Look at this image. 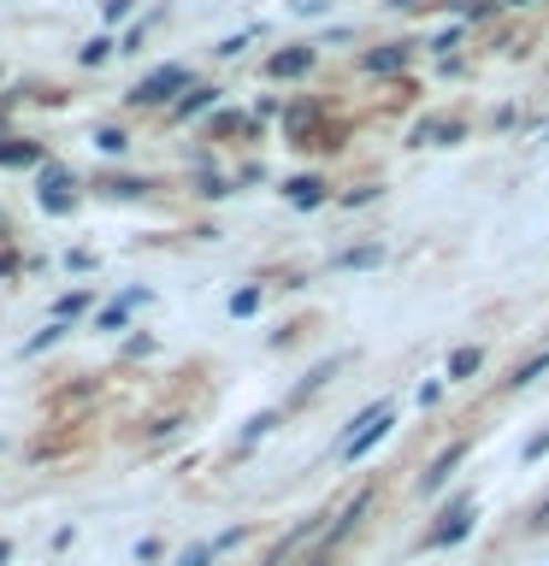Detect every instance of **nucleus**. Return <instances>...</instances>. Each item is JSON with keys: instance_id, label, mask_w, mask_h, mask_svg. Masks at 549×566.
<instances>
[{"instance_id": "f257e3e1", "label": "nucleus", "mask_w": 549, "mask_h": 566, "mask_svg": "<svg viewBox=\"0 0 549 566\" xmlns=\"http://www.w3.org/2000/svg\"><path fill=\"white\" fill-rule=\"evenodd\" d=\"M390 424H396V407L390 401H372L361 419H354V431L343 437V460H361V454H372L379 442L390 437Z\"/></svg>"}, {"instance_id": "f03ea898", "label": "nucleus", "mask_w": 549, "mask_h": 566, "mask_svg": "<svg viewBox=\"0 0 549 566\" xmlns=\"http://www.w3.org/2000/svg\"><path fill=\"white\" fill-rule=\"evenodd\" d=\"M189 88V71L184 65H159V71H148L136 88H131V106H166V101H177Z\"/></svg>"}, {"instance_id": "7ed1b4c3", "label": "nucleus", "mask_w": 549, "mask_h": 566, "mask_svg": "<svg viewBox=\"0 0 549 566\" xmlns=\"http://www.w3.org/2000/svg\"><path fill=\"white\" fill-rule=\"evenodd\" d=\"M414 65V42H379L361 53V71L366 77H402V71Z\"/></svg>"}, {"instance_id": "20e7f679", "label": "nucleus", "mask_w": 549, "mask_h": 566, "mask_svg": "<svg viewBox=\"0 0 549 566\" xmlns=\"http://www.w3.org/2000/svg\"><path fill=\"white\" fill-rule=\"evenodd\" d=\"M467 531H473V502L460 495L455 507H443V520L432 525V537H425V543H432V548H455L460 537H467Z\"/></svg>"}, {"instance_id": "39448f33", "label": "nucleus", "mask_w": 549, "mask_h": 566, "mask_svg": "<svg viewBox=\"0 0 549 566\" xmlns=\"http://www.w3.org/2000/svg\"><path fill=\"white\" fill-rule=\"evenodd\" d=\"M35 201H42V212H71V207H77L65 166H48V171H42V189H35Z\"/></svg>"}, {"instance_id": "423d86ee", "label": "nucleus", "mask_w": 549, "mask_h": 566, "mask_svg": "<svg viewBox=\"0 0 549 566\" xmlns=\"http://www.w3.org/2000/svg\"><path fill=\"white\" fill-rule=\"evenodd\" d=\"M460 136H467L460 118H425V124H414L407 142H414V148H449V142H460Z\"/></svg>"}, {"instance_id": "0eeeda50", "label": "nucleus", "mask_w": 549, "mask_h": 566, "mask_svg": "<svg viewBox=\"0 0 549 566\" xmlns=\"http://www.w3.org/2000/svg\"><path fill=\"white\" fill-rule=\"evenodd\" d=\"M319 65V53L313 48H283V53H272V60H266V77H308V71Z\"/></svg>"}, {"instance_id": "6e6552de", "label": "nucleus", "mask_w": 549, "mask_h": 566, "mask_svg": "<svg viewBox=\"0 0 549 566\" xmlns=\"http://www.w3.org/2000/svg\"><path fill=\"white\" fill-rule=\"evenodd\" d=\"M460 460H467V442H449V449H443V454L432 460V467H425L419 490H425V495H432V490H443V484H449V472L460 467Z\"/></svg>"}, {"instance_id": "1a4fd4ad", "label": "nucleus", "mask_w": 549, "mask_h": 566, "mask_svg": "<svg viewBox=\"0 0 549 566\" xmlns=\"http://www.w3.org/2000/svg\"><path fill=\"white\" fill-rule=\"evenodd\" d=\"M283 201H290V207H325V177H290V184H283Z\"/></svg>"}, {"instance_id": "9d476101", "label": "nucleus", "mask_w": 549, "mask_h": 566, "mask_svg": "<svg viewBox=\"0 0 549 566\" xmlns=\"http://www.w3.org/2000/svg\"><path fill=\"white\" fill-rule=\"evenodd\" d=\"M136 307H148V290H124V295L113 301V307H101L95 325H101V331H124V318H131Z\"/></svg>"}, {"instance_id": "9b49d317", "label": "nucleus", "mask_w": 549, "mask_h": 566, "mask_svg": "<svg viewBox=\"0 0 549 566\" xmlns=\"http://www.w3.org/2000/svg\"><path fill=\"white\" fill-rule=\"evenodd\" d=\"M213 101H219V88H207V83H189L184 95H177V106H172V113H177V118H201Z\"/></svg>"}, {"instance_id": "f8f14e48", "label": "nucleus", "mask_w": 549, "mask_h": 566, "mask_svg": "<svg viewBox=\"0 0 549 566\" xmlns=\"http://www.w3.org/2000/svg\"><path fill=\"white\" fill-rule=\"evenodd\" d=\"M366 507H372V490H361V495H354V502L343 507V520H336V525L325 531V548H331V543H343V537H349V531H354V525H361V513H366Z\"/></svg>"}, {"instance_id": "ddd939ff", "label": "nucleus", "mask_w": 549, "mask_h": 566, "mask_svg": "<svg viewBox=\"0 0 549 566\" xmlns=\"http://www.w3.org/2000/svg\"><path fill=\"white\" fill-rule=\"evenodd\" d=\"M478 366H485V348H455L449 366H443V378H449V384H467Z\"/></svg>"}, {"instance_id": "4468645a", "label": "nucleus", "mask_w": 549, "mask_h": 566, "mask_svg": "<svg viewBox=\"0 0 549 566\" xmlns=\"http://www.w3.org/2000/svg\"><path fill=\"white\" fill-rule=\"evenodd\" d=\"M336 265H343V272H372V265H384V248H379V242L343 248V254H336Z\"/></svg>"}, {"instance_id": "2eb2a0df", "label": "nucleus", "mask_w": 549, "mask_h": 566, "mask_svg": "<svg viewBox=\"0 0 549 566\" xmlns=\"http://www.w3.org/2000/svg\"><path fill=\"white\" fill-rule=\"evenodd\" d=\"M35 159H42L35 142H0V166H35Z\"/></svg>"}, {"instance_id": "dca6fc26", "label": "nucleus", "mask_w": 549, "mask_h": 566, "mask_svg": "<svg viewBox=\"0 0 549 566\" xmlns=\"http://www.w3.org/2000/svg\"><path fill=\"white\" fill-rule=\"evenodd\" d=\"M543 371H549V348H543V354H531L526 366H514V378H508V389H526V384H538Z\"/></svg>"}, {"instance_id": "f3484780", "label": "nucleus", "mask_w": 549, "mask_h": 566, "mask_svg": "<svg viewBox=\"0 0 549 566\" xmlns=\"http://www.w3.org/2000/svg\"><path fill=\"white\" fill-rule=\"evenodd\" d=\"M336 366H343V360H325V366H313V371H308V378H301V384H296V401H308V396H319V389H325V378H331V371H336Z\"/></svg>"}, {"instance_id": "a211bd4d", "label": "nucleus", "mask_w": 549, "mask_h": 566, "mask_svg": "<svg viewBox=\"0 0 549 566\" xmlns=\"http://www.w3.org/2000/svg\"><path fill=\"white\" fill-rule=\"evenodd\" d=\"M248 313H260V290H255V283L230 295V318H248Z\"/></svg>"}, {"instance_id": "6ab92c4d", "label": "nucleus", "mask_w": 549, "mask_h": 566, "mask_svg": "<svg viewBox=\"0 0 549 566\" xmlns=\"http://www.w3.org/2000/svg\"><path fill=\"white\" fill-rule=\"evenodd\" d=\"M106 195H118V201H136V195H148L154 184H142V177H118V184H101Z\"/></svg>"}, {"instance_id": "aec40b11", "label": "nucleus", "mask_w": 549, "mask_h": 566, "mask_svg": "<svg viewBox=\"0 0 549 566\" xmlns=\"http://www.w3.org/2000/svg\"><path fill=\"white\" fill-rule=\"evenodd\" d=\"M95 148H101V154H124V148H131V136L106 124V130H95Z\"/></svg>"}, {"instance_id": "412c9836", "label": "nucleus", "mask_w": 549, "mask_h": 566, "mask_svg": "<svg viewBox=\"0 0 549 566\" xmlns=\"http://www.w3.org/2000/svg\"><path fill=\"white\" fill-rule=\"evenodd\" d=\"M272 424H278V413H255V419L242 424V449H248V442H260L266 431H272Z\"/></svg>"}, {"instance_id": "4be33fe9", "label": "nucleus", "mask_w": 549, "mask_h": 566, "mask_svg": "<svg viewBox=\"0 0 549 566\" xmlns=\"http://www.w3.org/2000/svg\"><path fill=\"white\" fill-rule=\"evenodd\" d=\"M60 336H65V325H42V331H35L30 343H24V354H42V348H53V343H60Z\"/></svg>"}, {"instance_id": "5701e85b", "label": "nucleus", "mask_w": 549, "mask_h": 566, "mask_svg": "<svg viewBox=\"0 0 549 566\" xmlns=\"http://www.w3.org/2000/svg\"><path fill=\"white\" fill-rule=\"evenodd\" d=\"M106 53H113V42H106V35H95V42H89V48L77 53V60H83V65H101Z\"/></svg>"}, {"instance_id": "b1692460", "label": "nucleus", "mask_w": 549, "mask_h": 566, "mask_svg": "<svg viewBox=\"0 0 549 566\" xmlns=\"http://www.w3.org/2000/svg\"><path fill=\"white\" fill-rule=\"evenodd\" d=\"M207 560H213V543H195V548L177 555V566H207Z\"/></svg>"}, {"instance_id": "393cba45", "label": "nucleus", "mask_w": 549, "mask_h": 566, "mask_svg": "<svg viewBox=\"0 0 549 566\" xmlns=\"http://www.w3.org/2000/svg\"><path fill=\"white\" fill-rule=\"evenodd\" d=\"M83 307H89V290H71V295H60V318L83 313Z\"/></svg>"}, {"instance_id": "a878e982", "label": "nucleus", "mask_w": 549, "mask_h": 566, "mask_svg": "<svg viewBox=\"0 0 549 566\" xmlns=\"http://www.w3.org/2000/svg\"><path fill=\"white\" fill-rule=\"evenodd\" d=\"M538 454H549V424L538 437H526V449H520V460H538Z\"/></svg>"}, {"instance_id": "bb28decb", "label": "nucleus", "mask_w": 549, "mask_h": 566, "mask_svg": "<svg viewBox=\"0 0 549 566\" xmlns=\"http://www.w3.org/2000/svg\"><path fill=\"white\" fill-rule=\"evenodd\" d=\"M366 201H379V184H361V189L343 195V207H366Z\"/></svg>"}, {"instance_id": "cd10ccee", "label": "nucleus", "mask_w": 549, "mask_h": 566, "mask_svg": "<svg viewBox=\"0 0 549 566\" xmlns=\"http://www.w3.org/2000/svg\"><path fill=\"white\" fill-rule=\"evenodd\" d=\"M455 42H460V24H449V30H437V42H432V48L443 53V60H449V48H455Z\"/></svg>"}, {"instance_id": "c85d7f7f", "label": "nucleus", "mask_w": 549, "mask_h": 566, "mask_svg": "<svg viewBox=\"0 0 549 566\" xmlns=\"http://www.w3.org/2000/svg\"><path fill=\"white\" fill-rule=\"evenodd\" d=\"M443 401V378H432V384H419V407H437Z\"/></svg>"}, {"instance_id": "c756f323", "label": "nucleus", "mask_w": 549, "mask_h": 566, "mask_svg": "<svg viewBox=\"0 0 549 566\" xmlns=\"http://www.w3.org/2000/svg\"><path fill=\"white\" fill-rule=\"evenodd\" d=\"M455 12H460V18H485L490 0H455Z\"/></svg>"}, {"instance_id": "7c9ffc66", "label": "nucleus", "mask_w": 549, "mask_h": 566, "mask_svg": "<svg viewBox=\"0 0 549 566\" xmlns=\"http://www.w3.org/2000/svg\"><path fill=\"white\" fill-rule=\"evenodd\" d=\"M242 48H248V35H225V42H219V53H225V60H237Z\"/></svg>"}, {"instance_id": "2f4dec72", "label": "nucleus", "mask_w": 549, "mask_h": 566, "mask_svg": "<svg viewBox=\"0 0 549 566\" xmlns=\"http://www.w3.org/2000/svg\"><path fill=\"white\" fill-rule=\"evenodd\" d=\"M296 12L301 18H319V12H325V0H296Z\"/></svg>"}, {"instance_id": "473e14b6", "label": "nucleus", "mask_w": 549, "mask_h": 566, "mask_svg": "<svg viewBox=\"0 0 549 566\" xmlns=\"http://www.w3.org/2000/svg\"><path fill=\"white\" fill-rule=\"evenodd\" d=\"M531 531H549V502H538V513H531Z\"/></svg>"}, {"instance_id": "72a5a7b5", "label": "nucleus", "mask_w": 549, "mask_h": 566, "mask_svg": "<svg viewBox=\"0 0 549 566\" xmlns=\"http://www.w3.org/2000/svg\"><path fill=\"white\" fill-rule=\"evenodd\" d=\"M131 7H136V0H106V18H124Z\"/></svg>"}, {"instance_id": "f704fd0d", "label": "nucleus", "mask_w": 549, "mask_h": 566, "mask_svg": "<svg viewBox=\"0 0 549 566\" xmlns=\"http://www.w3.org/2000/svg\"><path fill=\"white\" fill-rule=\"evenodd\" d=\"M12 272H18V260H12V254H0V277H12Z\"/></svg>"}, {"instance_id": "c9c22d12", "label": "nucleus", "mask_w": 549, "mask_h": 566, "mask_svg": "<svg viewBox=\"0 0 549 566\" xmlns=\"http://www.w3.org/2000/svg\"><path fill=\"white\" fill-rule=\"evenodd\" d=\"M384 7H396V12H402V7H419V0H384Z\"/></svg>"}, {"instance_id": "e433bc0d", "label": "nucleus", "mask_w": 549, "mask_h": 566, "mask_svg": "<svg viewBox=\"0 0 549 566\" xmlns=\"http://www.w3.org/2000/svg\"><path fill=\"white\" fill-rule=\"evenodd\" d=\"M12 560V543H0V566H7Z\"/></svg>"}, {"instance_id": "4c0bfd02", "label": "nucleus", "mask_w": 549, "mask_h": 566, "mask_svg": "<svg viewBox=\"0 0 549 566\" xmlns=\"http://www.w3.org/2000/svg\"><path fill=\"white\" fill-rule=\"evenodd\" d=\"M508 7H531V0H508Z\"/></svg>"}, {"instance_id": "58836bf2", "label": "nucleus", "mask_w": 549, "mask_h": 566, "mask_svg": "<svg viewBox=\"0 0 549 566\" xmlns=\"http://www.w3.org/2000/svg\"><path fill=\"white\" fill-rule=\"evenodd\" d=\"M313 566H325V560H313Z\"/></svg>"}]
</instances>
